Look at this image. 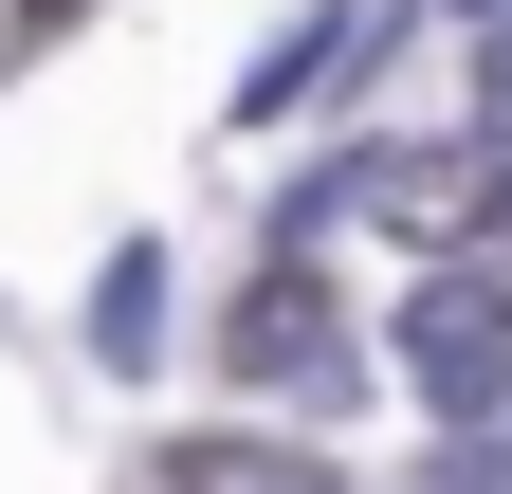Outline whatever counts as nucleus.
<instances>
[{"label":"nucleus","instance_id":"obj_1","mask_svg":"<svg viewBox=\"0 0 512 494\" xmlns=\"http://www.w3.org/2000/svg\"><path fill=\"white\" fill-rule=\"evenodd\" d=\"M220 366H238V385H275V403H348L366 348H348V312H330V275L293 257V275H256L238 312H220Z\"/></svg>","mask_w":512,"mask_h":494},{"label":"nucleus","instance_id":"obj_2","mask_svg":"<svg viewBox=\"0 0 512 494\" xmlns=\"http://www.w3.org/2000/svg\"><path fill=\"white\" fill-rule=\"evenodd\" d=\"M403 366H421L439 421L512 403V293H494V275H421V293H403Z\"/></svg>","mask_w":512,"mask_h":494},{"label":"nucleus","instance_id":"obj_3","mask_svg":"<svg viewBox=\"0 0 512 494\" xmlns=\"http://www.w3.org/2000/svg\"><path fill=\"white\" fill-rule=\"evenodd\" d=\"M366 55H384V0H330V19H293V37L238 74V110H311L330 74H366Z\"/></svg>","mask_w":512,"mask_h":494},{"label":"nucleus","instance_id":"obj_4","mask_svg":"<svg viewBox=\"0 0 512 494\" xmlns=\"http://www.w3.org/2000/svg\"><path fill=\"white\" fill-rule=\"evenodd\" d=\"M147 494H348L330 458H293V440H183Z\"/></svg>","mask_w":512,"mask_h":494},{"label":"nucleus","instance_id":"obj_5","mask_svg":"<svg viewBox=\"0 0 512 494\" xmlns=\"http://www.w3.org/2000/svg\"><path fill=\"white\" fill-rule=\"evenodd\" d=\"M92 330H110V366H147V330H165V257H147V238L92 275Z\"/></svg>","mask_w":512,"mask_h":494},{"label":"nucleus","instance_id":"obj_6","mask_svg":"<svg viewBox=\"0 0 512 494\" xmlns=\"http://www.w3.org/2000/svg\"><path fill=\"white\" fill-rule=\"evenodd\" d=\"M476 129L512 147V0H494V19H476Z\"/></svg>","mask_w":512,"mask_h":494},{"label":"nucleus","instance_id":"obj_7","mask_svg":"<svg viewBox=\"0 0 512 494\" xmlns=\"http://www.w3.org/2000/svg\"><path fill=\"white\" fill-rule=\"evenodd\" d=\"M55 19H92V0H19V37H55Z\"/></svg>","mask_w":512,"mask_h":494}]
</instances>
